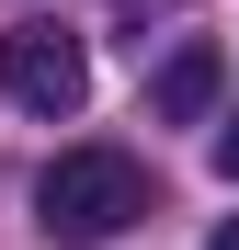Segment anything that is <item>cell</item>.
Listing matches in <instances>:
<instances>
[{
  "label": "cell",
  "mask_w": 239,
  "mask_h": 250,
  "mask_svg": "<svg viewBox=\"0 0 239 250\" xmlns=\"http://www.w3.org/2000/svg\"><path fill=\"white\" fill-rule=\"evenodd\" d=\"M217 171L239 182V114H217Z\"/></svg>",
  "instance_id": "obj_4"
},
{
  "label": "cell",
  "mask_w": 239,
  "mask_h": 250,
  "mask_svg": "<svg viewBox=\"0 0 239 250\" xmlns=\"http://www.w3.org/2000/svg\"><path fill=\"white\" fill-rule=\"evenodd\" d=\"M137 216H148V171L126 148H68V159H46V182H34V228L57 250H103Z\"/></svg>",
  "instance_id": "obj_1"
},
{
  "label": "cell",
  "mask_w": 239,
  "mask_h": 250,
  "mask_svg": "<svg viewBox=\"0 0 239 250\" xmlns=\"http://www.w3.org/2000/svg\"><path fill=\"white\" fill-rule=\"evenodd\" d=\"M205 250H239V216H228V228H217V239H205Z\"/></svg>",
  "instance_id": "obj_5"
},
{
  "label": "cell",
  "mask_w": 239,
  "mask_h": 250,
  "mask_svg": "<svg viewBox=\"0 0 239 250\" xmlns=\"http://www.w3.org/2000/svg\"><path fill=\"white\" fill-rule=\"evenodd\" d=\"M0 91L57 125V114L91 103V46H80L68 23H12V34H0Z\"/></svg>",
  "instance_id": "obj_2"
},
{
  "label": "cell",
  "mask_w": 239,
  "mask_h": 250,
  "mask_svg": "<svg viewBox=\"0 0 239 250\" xmlns=\"http://www.w3.org/2000/svg\"><path fill=\"white\" fill-rule=\"evenodd\" d=\"M217 80H228L217 46H171V68H159V91H148L159 125H205V114H217Z\"/></svg>",
  "instance_id": "obj_3"
}]
</instances>
